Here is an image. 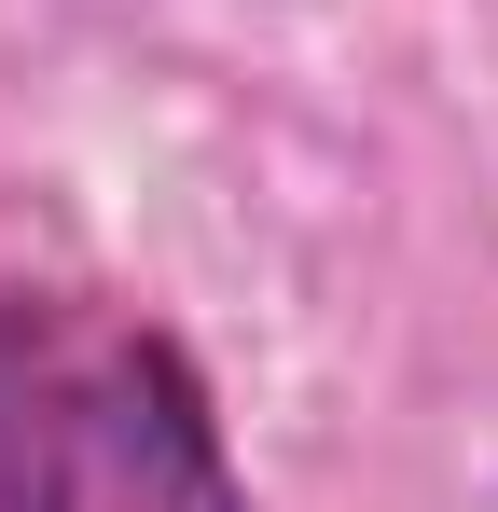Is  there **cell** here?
Listing matches in <instances>:
<instances>
[{"label":"cell","instance_id":"1","mask_svg":"<svg viewBox=\"0 0 498 512\" xmlns=\"http://www.w3.org/2000/svg\"><path fill=\"white\" fill-rule=\"evenodd\" d=\"M0 512H249L208 360L97 277L0 263Z\"/></svg>","mask_w":498,"mask_h":512}]
</instances>
